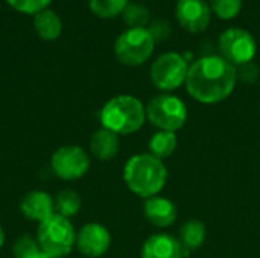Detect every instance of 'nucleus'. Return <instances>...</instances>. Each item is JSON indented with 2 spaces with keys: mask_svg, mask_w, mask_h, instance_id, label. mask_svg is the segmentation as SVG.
<instances>
[{
  "mask_svg": "<svg viewBox=\"0 0 260 258\" xmlns=\"http://www.w3.org/2000/svg\"><path fill=\"white\" fill-rule=\"evenodd\" d=\"M238 82V70L221 55H209L189 65L186 90L192 99L204 105L224 102L232 96Z\"/></svg>",
  "mask_w": 260,
  "mask_h": 258,
  "instance_id": "obj_1",
  "label": "nucleus"
},
{
  "mask_svg": "<svg viewBox=\"0 0 260 258\" xmlns=\"http://www.w3.org/2000/svg\"><path fill=\"white\" fill-rule=\"evenodd\" d=\"M123 181L136 196L148 199L157 196L166 186L168 169L151 154L133 155L123 167Z\"/></svg>",
  "mask_w": 260,
  "mask_h": 258,
  "instance_id": "obj_2",
  "label": "nucleus"
},
{
  "mask_svg": "<svg viewBox=\"0 0 260 258\" xmlns=\"http://www.w3.org/2000/svg\"><path fill=\"white\" fill-rule=\"evenodd\" d=\"M99 120L102 128L117 135H129L142 129L145 125V105L131 94H119L111 97L102 106Z\"/></svg>",
  "mask_w": 260,
  "mask_h": 258,
  "instance_id": "obj_3",
  "label": "nucleus"
},
{
  "mask_svg": "<svg viewBox=\"0 0 260 258\" xmlns=\"http://www.w3.org/2000/svg\"><path fill=\"white\" fill-rule=\"evenodd\" d=\"M37 242L41 251L62 258L73 251L76 243V231L70 219L55 213L49 219L38 224Z\"/></svg>",
  "mask_w": 260,
  "mask_h": 258,
  "instance_id": "obj_4",
  "label": "nucleus"
},
{
  "mask_svg": "<svg viewBox=\"0 0 260 258\" xmlns=\"http://www.w3.org/2000/svg\"><path fill=\"white\" fill-rule=\"evenodd\" d=\"M146 120L158 131L177 132L187 122L186 103L174 94H158L152 97L146 106Z\"/></svg>",
  "mask_w": 260,
  "mask_h": 258,
  "instance_id": "obj_5",
  "label": "nucleus"
},
{
  "mask_svg": "<svg viewBox=\"0 0 260 258\" xmlns=\"http://www.w3.org/2000/svg\"><path fill=\"white\" fill-rule=\"evenodd\" d=\"M155 41L148 27H128L114 43V53L120 64L139 67L154 53Z\"/></svg>",
  "mask_w": 260,
  "mask_h": 258,
  "instance_id": "obj_6",
  "label": "nucleus"
},
{
  "mask_svg": "<svg viewBox=\"0 0 260 258\" xmlns=\"http://www.w3.org/2000/svg\"><path fill=\"white\" fill-rule=\"evenodd\" d=\"M189 65L183 55L166 52L160 55L151 65L149 79L152 85L161 91H174L186 84Z\"/></svg>",
  "mask_w": 260,
  "mask_h": 258,
  "instance_id": "obj_7",
  "label": "nucleus"
},
{
  "mask_svg": "<svg viewBox=\"0 0 260 258\" xmlns=\"http://www.w3.org/2000/svg\"><path fill=\"white\" fill-rule=\"evenodd\" d=\"M218 49L221 56L235 67L253 62L257 44L254 36L242 27H229L218 38Z\"/></svg>",
  "mask_w": 260,
  "mask_h": 258,
  "instance_id": "obj_8",
  "label": "nucleus"
},
{
  "mask_svg": "<svg viewBox=\"0 0 260 258\" xmlns=\"http://www.w3.org/2000/svg\"><path fill=\"white\" fill-rule=\"evenodd\" d=\"M50 169L55 176L64 181L82 178L90 169L88 154L76 144H69L56 149L50 158Z\"/></svg>",
  "mask_w": 260,
  "mask_h": 258,
  "instance_id": "obj_9",
  "label": "nucleus"
},
{
  "mask_svg": "<svg viewBox=\"0 0 260 258\" xmlns=\"http://www.w3.org/2000/svg\"><path fill=\"white\" fill-rule=\"evenodd\" d=\"M75 246L84 257L101 258L108 252L111 246V234L104 225L90 222L81 227L76 233Z\"/></svg>",
  "mask_w": 260,
  "mask_h": 258,
  "instance_id": "obj_10",
  "label": "nucleus"
},
{
  "mask_svg": "<svg viewBox=\"0 0 260 258\" xmlns=\"http://www.w3.org/2000/svg\"><path fill=\"white\" fill-rule=\"evenodd\" d=\"M175 15L184 30L200 33L210 24V5L206 0H178Z\"/></svg>",
  "mask_w": 260,
  "mask_h": 258,
  "instance_id": "obj_11",
  "label": "nucleus"
},
{
  "mask_svg": "<svg viewBox=\"0 0 260 258\" xmlns=\"http://www.w3.org/2000/svg\"><path fill=\"white\" fill-rule=\"evenodd\" d=\"M186 252L180 240L168 233L149 236L142 246V258H184Z\"/></svg>",
  "mask_w": 260,
  "mask_h": 258,
  "instance_id": "obj_12",
  "label": "nucleus"
},
{
  "mask_svg": "<svg viewBox=\"0 0 260 258\" xmlns=\"http://www.w3.org/2000/svg\"><path fill=\"white\" fill-rule=\"evenodd\" d=\"M20 211L26 219L41 224L55 214V199L46 192L32 190L23 196Z\"/></svg>",
  "mask_w": 260,
  "mask_h": 258,
  "instance_id": "obj_13",
  "label": "nucleus"
},
{
  "mask_svg": "<svg viewBox=\"0 0 260 258\" xmlns=\"http://www.w3.org/2000/svg\"><path fill=\"white\" fill-rule=\"evenodd\" d=\"M143 213H145L146 220L157 228L172 227L178 217L177 205L171 199L158 196V195L145 199Z\"/></svg>",
  "mask_w": 260,
  "mask_h": 258,
  "instance_id": "obj_14",
  "label": "nucleus"
},
{
  "mask_svg": "<svg viewBox=\"0 0 260 258\" xmlns=\"http://www.w3.org/2000/svg\"><path fill=\"white\" fill-rule=\"evenodd\" d=\"M119 149H120L119 135L105 128L98 129L90 138V152L94 158L101 161L113 160L119 154Z\"/></svg>",
  "mask_w": 260,
  "mask_h": 258,
  "instance_id": "obj_15",
  "label": "nucleus"
},
{
  "mask_svg": "<svg viewBox=\"0 0 260 258\" xmlns=\"http://www.w3.org/2000/svg\"><path fill=\"white\" fill-rule=\"evenodd\" d=\"M34 30L44 41H55L62 33V20L50 8L34 15Z\"/></svg>",
  "mask_w": 260,
  "mask_h": 258,
  "instance_id": "obj_16",
  "label": "nucleus"
},
{
  "mask_svg": "<svg viewBox=\"0 0 260 258\" xmlns=\"http://www.w3.org/2000/svg\"><path fill=\"white\" fill-rule=\"evenodd\" d=\"M206 236H207L206 225L201 220L190 219L186 224H183V227L180 228V237H178V240H180V243H181L186 255L190 251L200 249L204 245V242H206Z\"/></svg>",
  "mask_w": 260,
  "mask_h": 258,
  "instance_id": "obj_17",
  "label": "nucleus"
},
{
  "mask_svg": "<svg viewBox=\"0 0 260 258\" xmlns=\"http://www.w3.org/2000/svg\"><path fill=\"white\" fill-rule=\"evenodd\" d=\"M177 146H178L177 132H169V131H157L148 143L149 154L161 161L169 158L177 151Z\"/></svg>",
  "mask_w": 260,
  "mask_h": 258,
  "instance_id": "obj_18",
  "label": "nucleus"
},
{
  "mask_svg": "<svg viewBox=\"0 0 260 258\" xmlns=\"http://www.w3.org/2000/svg\"><path fill=\"white\" fill-rule=\"evenodd\" d=\"M81 204V198L75 190H62L55 198V213L70 219L79 213Z\"/></svg>",
  "mask_w": 260,
  "mask_h": 258,
  "instance_id": "obj_19",
  "label": "nucleus"
},
{
  "mask_svg": "<svg viewBox=\"0 0 260 258\" xmlns=\"http://www.w3.org/2000/svg\"><path fill=\"white\" fill-rule=\"evenodd\" d=\"M128 5L129 0H88L90 11L102 20H110L120 15Z\"/></svg>",
  "mask_w": 260,
  "mask_h": 258,
  "instance_id": "obj_20",
  "label": "nucleus"
},
{
  "mask_svg": "<svg viewBox=\"0 0 260 258\" xmlns=\"http://www.w3.org/2000/svg\"><path fill=\"white\" fill-rule=\"evenodd\" d=\"M122 18L128 27H146L151 21V12L146 5L129 3L122 12Z\"/></svg>",
  "mask_w": 260,
  "mask_h": 258,
  "instance_id": "obj_21",
  "label": "nucleus"
},
{
  "mask_svg": "<svg viewBox=\"0 0 260 258\" xmlns=\"http://www.w3.org/2000/svg\"><path fill=\"white\" fill-rule=\"evenodd\" d=\"M210 8L221 20H232L239 15L242 0H210Z\"/></svg>",
  "mask_w": 260,
  "mask_h": 258,
  "instance_id": "obj_22",
  "label": "nucleus"
},
{
  "mask_svg": "<svg viewBox=\"0 0 260 258\" xmlns=\"http://www.w3.org/2000/svg\"><path fill=\"white\" fill-rule=\"evenodd\" d=\"M9 8L24 15H37L38 12L47 9L52 0H5Z\"/></svg>",
  "mask_w": 260,
  "mask_h": 258,
  "instance_id": "obj_23",
  "label": "nucleus"
},
{
  "mask_svg": "<svg viewBox=\"0 0 260 258\" xmlns=\"http://www.w3.org/2000/svg\"><path fill=\"white\" fill-rule=\"evenodd\" d=\"M40 251H41V248L37 242V237H32L29 234L20 236L15 240L14 248H12V252H14L15 258H30Z\"/></svg>",
  "mask_w": 260,
  "mask_h": 258,
  "instance_id": "obj_24",
  "label": "nucleus"
},
{
  "mask_svg": "<svg viewBox=\"0 0 260 258\" xmlns=\"http://www.w3.org/2000/svg\"><path fill=\"white\" fill-rule=\"evenodd\" d=\"M148 30L151 32L154 41H166L171 36V24L166 20L157 18L151 23V26L148 27Z\"/></svg>",
  "mask_w": 260,
  "mask_h": 258,
  "instance_id": "obj_25",
  "label": "nucleus"
},
{
  "mask_svg": "<svg viewBox=\"0 0 260 258\" xmlns=\"http://www.w3.org/2000/svg\"><path fill=\"white\" fill-rule=\"evenodd\" d=\"M236 70H238V79H241L242 82H245L248 85L256 84L257 79H259V67L254 62H248V64L239 65Z\"/></svg>",
  "mask_w": 260,
  "mask_h": 258,
  "instance_id": "obj_26",
  "label": "nucleus"
},
{
  "mask_svg": "<svg viewBox=\"0 0 260 258\" xmlns=\"http://www.w3.org/2000/svg\"><path fill=\"white\" fill-rule=\"evenodd\" d=\"M30 258H59V257H55V255H52V254H47V252H44V251H40V252H37L34 257Z\"/></svg>",
  "mask_w": 260,
  "mask_h": 258,
  "instance_id": "obj_27",
  "label": "nucleus"
},
{
  "mask_svg": "<svg viewBox=\"0 0 260 258\" xmlns=\"http://www.w3.org/2000/svg\"><path fill=\"white\" fill-rule=\"evenodd\" d=\"M3 245H5V233H3V228H2V225H0V251H2V248H3Z\"/></svg>",
  "mask_w": 260,
  "mask_h": 258,
  "instance_id": "obj_28",
  "label": "nucleus"
}]
</instances>
